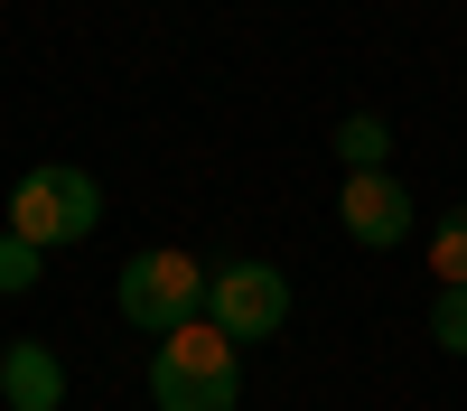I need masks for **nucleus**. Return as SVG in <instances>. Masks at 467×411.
I'll list each match as a JSON object with an SVG mask.
<instances>
[{"mask_svg":"<svg viewBox=\"0 0 467 411\" xmlns=\"http://www.w3.org/2000/svg\"><path fill=\"white\" fill-rule=\"evenodd\" d=\"M150 402L160 411H234L244 402V346H234L215 318L169 327L160 355H150Z\"/></svg>","mask_w":467,"mask_h":411,"instance_id":"obj_1","label":"nucleus"},{"mask_svg":"<svg viewBox=\"0 0 467 411\" xmlns=\"http://www.w3.org/2000/svg\"><path fill=\"white\" fill-rule=\"evenodd\" d=\"M103 215H112V206H103V178H94V169H75V159L19 169V187H10V234H28L37 252H57V243H85Z\"/></svg>","mask_w":467,"mask_h":411,"instance_id":"obj_2","label":"nucleus"},{"mask_svg":"<svg viewBox=\"0 0 467 411\" xmlns=\"http://www.w3.org/2000/svg\"><path fill=\"white\" fill-rule=\"evenodd\" d=\"M112 309H122L140 336H169L187 318H206V262L197 252H131L122 262V281H112Z\"/></svg>","mask_w":467,"mask_h":411,"instance_id":"obj_3","label":"nucleus"},{"mask_svg":"<svg viewBox=\"0 0 467 411\" xmlns=\"http://www.w3.org/2000/svg\"><path fill=\"white\" fill-rule=\"evenodd\" d=\"M206 318L234 346H262V336L290 327V272L281 262H215L206 272Z\"/></svg>","mask_w":467,"mask_h":411,"instance_id":"obj_4","label":"nucleus"},{"mask_svg":"<svg viewBox=\"0 0 467 411\" xmlns=\"http://www.w3.org/2000/svg\"><path fill=\"white\" fill-rule=\"evenodd\" d=\"M337 224H346V243H365V252H393V243H411V187L393 178V169H346V187H337Z\"/></svg>","mask_w":467,"mask_h":411,"instance_id":"obj_5","label":"nucleus"},{"mask_svg":"<svg viewBox=\"0 0 467 411\" xmlns=\"http://www.w3.org/2000/svg\"><path fill=\"white\" fill-rule=\"evenodd\" d=\"M0 402H10V411H66V365H57V346L10 336V346H0Z\"/></svg>","mask_w":467,"mask_h":411,"instance_id":"obj_6","label":"nucleus"},{"mask_svg":"<svg viewBox=\"0 0 467 411\" xmlns=\"http://www.w3.org/2000/svg\"><path fill=\"white\" fill-rule=\"evenodd\" d=\"M337 159L346 169H393V122H383V112H346L337 122Z\"/></svg>","mask_w":467,"mask_h":411,"instance_id":"obj_7","label":"nucleus"},{"mask_svg":"<svg viewBox=\"0 0 467 411\" xmlns=\"http://www.w3.org/2000/svg\"><path fill=\"white\" fill-rule=\"evenodd\" d=\"M431 281H467V206L431 224Z\"/></svg>","mask_w":467,"mask_h":411,"instance_id":"obj_8","label":"nucleus"},{"mask_svg":"<svg viewBox=\"0 0 467 411\" xmlns=\"http://www.w3.org/2000/svg\"><path fill=\"white\" fill-rule=\"evenodd\" d=\"M431 336H440V355H467V281L431 290Z\"/></svg>","mask_w":467,"mask_h":411,"instance_id":"obj_9","label":"nucleus"},{"mask_svg":"<svg viewBox=\"0 0 467 411\" xmlns=\"http://www.w3.org/2000/svg\"><path fill=\"white\" fill-rule=\"evenodd\" d=\"M37 272H47V252H37L28 234H10V224H0V290L28 299V290H37Z\"/></svg>","mask_w":467,"mask_h":411,"instance_id":"obj_10","label":"nucleus"}]
</instances>
